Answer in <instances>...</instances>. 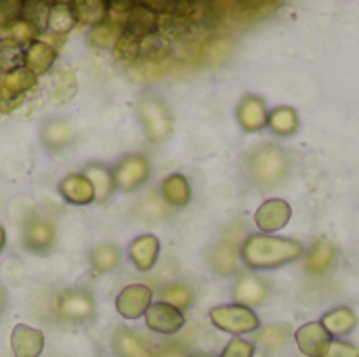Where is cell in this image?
<instances>
[{
    "label": "cell",
    "mask_w": 359,
    "mask_h": 357,
    "mask_svg": "<svg viewBox=\"0 0 359 357\" xmlns=\"http://www.w3.org/2000/svg\"><path fill=\"white\" fill-rule=\"evenodd\" d=\"M303 255L305 248L299 240L269 234H250L240 246V261L257 271L278 269L282 265L299 261Z\"/></svg>",
    "instance_id": "6da1fadb"
},
{
    "label": "cell",
    "mask_w": 359,
    "mask_h": 357,
    "mask_svg": "<svg viewBox=\"0 0 359 357\" xmlns=\"http://www.w3.org/2000/svg\"><path fill=\"white\" fill-rule=\"evenodd\" d=\"M244 166L248 177L259 187H276L288 177L290 158L282 147L273 143H261L259 147L248 151Z\"/></svg>",
    "instance_id": "7a4b0ae2"
},
{
    "label": "cell",
    "mask_w": 359,
    "mask_h": 357,
    "mask_svg": "<svg viewBox=\"0 0 359 357\" xmlns=\"http://www.w3.org/2000/svg\"><path fill=\"white\" fill-rule=\"evenodd\" d=\"M135 112H137L139 124H141L147 141L162 145L172 135V116H170L168 105L162 99H158L154 95L141 97L135 103Z\"/></svg>",
    "instance_id": "3957f363"
},
{
    "label": "cell",
    "mask_w": 359,
    "mask_h": 357,
    "mask_svg": "<svg viewBox=\"0 0 359 357\" xmlns=\"http://www.w3.org/2000/svg\"><path fill=\"white\" fill-rule=\"evenodd\" d=\"M242 229H246V225L242 223H233V227L225 229L221 240L210 248L208 252V267L215 276L227 278L231 274L238 271L240 265V246L242 242Z\"/></svg>",
    "instance_id": "277c9868"
},
{
    "label": "cell",
    "mask_w": 359,
    "mask_h": 357,
    "mask_svg": "<svg viewBox=\"0 0 359 357\" xmlns=\"http://www.w3.org/2000/svg\"><path fill=\"white\" fill-rule=\"evenodd\" d=\"M208 316H210V322L219 330H223L227 335H233V337L252 335V332L261 330L259 316L250 307H244V305H238V303L212 307Z\"/></svg>",
    "instance_id": "5b68a950"
},
{
    "label": "cell",
    "mask_w": 359,
    "mask_h": 357,
    "mask_svg": "<svg viewBox=\"0 0 359 357\" xmlns=\"http://www.w3.org/2000/svg\"><path fill=\"white\" fill-rule=\"evenodd\" d=\"M114 175V187L122 194H133L141 189L149 177H151V166L145 156L141 154H128L118 160V164L111 168Z\"/></svg>",
    "instance_id": "8992f818"
},
{
    "label": "cell",
    "mask_w": 359,
    "mask_h": 357,
    "mask_svg": "<svg viewBox=\"0 0 359 357\" xmlns=\"http://www.w3.org/2000/svg\"><path fill=\"white\" fill-rule=\"evenodd\" d=\"M57 244V227L42 215H32L21 227V246L32 255H48Z\"/></svg>",
    "instance_id": "52a82bcc"
},
{
    "label": "cell",
    "mask_w": 359,
    "mask_h": 357,
    "mask_svg": "<svg viewBox=\"0 0 359 357\" xmlns=\"http://www.w3.org/2000/svg\"><path fill=\"white\" fill-rule=\"evenodd\" d=\"M55 311L67 324H84V322L93 320V316L97 311V303L88 290L69 288L57 297Z\"/></svg>",
    "instance_id": "ba28073f"
},
{
    "label": "cell",
    "mask_w": 359,
    "mask_h": 357,
    "mask_svg": "<svg viewBox=\"0 0 359 357\" xmlns=\"http://www.w3.org/2000/svg\"><path fill=\"white\" fill-rule=\"evenodd\" d=\"M154 290L145 284H128L116 297V311L124 320H139L151 307Z\"/></svg>",
    "instance_id": "9c48e42d"
},
{
    "label": "cell",
    "mask_w": 359,
    "mask_h": 357,
    "mask_svg": "<svg viewBox=\"0 0 359 357\" xmlns=\"http://www.w3.org/2000/svg\"><path fill=\"white\" fill-rule=\"evenodd\" d=\"M292 219V206L282 200V198H271L265 200L257 213H255V223L261 229V234H276L280 229H284Z\"/></svg>",
    "instance_id": "30bf717a"
},
{
    "label": "cell",
    "mask_w": 359,
    "mask_h": 357,
    "mask_svg": "<svg viewBox=\"0 0 359 357\" xmlns=\"http://www.w3.org/2000/svg\"><path fill=\"white\" fill-rule=\"evenodd\" d=\"M145 318V326L156 332V335H177L183 326H185V314L170 307L168 303H151V307L147 309Z\"/></svg>",
    "instance_id": "8fae6325"
},
{
    "label": "cell",
    "mask_w": 359,
    "mask_h": 357,
    "mask_svg": "<svg viewBox=\"0 0 359 357\" xmlns=\"http://www.w3.org/2000/svg\"><path fill=\"white\" fill-rule=\"evenodd\" d=\"M294 341L305 357H326L332 337L322 326V322H307L294 332Z\"/></svg>",
    "instance_id": "7c38bea8"
},
{
    "label": "cell",
    "mask_w": 359,
    "mask_h": 357,
    "mask_svg": "<svg viewBox=\"0 0 359 357\" xmlns=\"http://www.w3.org/2000/svg\"><path fill=\"white\" fill-rule=\"evenodd\" d=\"M236 116H238L240 126L248 133L263 130L267 126V120H269L267 105L259 95H244L242 101L238 103Z\"/></svg>",
    "instance_id": "4fadbf2b"
},
{
    "label": "cell",
    "mask_w": 359,
    "mask_h": 357,
    "mask_svg": "<svg viewBox=\"0 0 359 357\" xmlns=\"http://www.w3.org/2000/svg\"><path fill=\"white\" fill-rule=\"evenodd\" d=\"M11 349L15 357H40L44 351V332L27 324H17L11 330Z\"/></svg>",
    "instance_id": "5bb4252c"
},
{
    "label": "cell",
    "mask_w": 359,
    "mask_h": 357,
    "mask_svg": "<svg viewBox=\"0 0 359 357\" xmlns=\"http://www.w3.org/2000/svg\"><path fill=\"white\" fill-rule=\"evenodd\" d=\"M111 351L116 357H154V349L126 326H118L111 335Z\"/></svg>",
    "instance_id": "9a60e30c"
},
{
    "label": "cell",
    "mask_w": 359,
    "mask_h": 357,
    "mask_svg": "<svg viewBox=\"0 0 359 357\" xmlns=\"http://www.w3.org/2000/svg\"><path fill=\"white\" fill-rule=\"evenodd\" d=\"M74 137H76V130L72 122H67L65 118H50L40 128V141L50 154L65 149L74 141Z\"/></svg>",
    "instance_id": "2e32d148"
},
{
    "label": "cell",
    "mask_w": 359,
    "mask_h": 357,
    "mask_svg": "<svg viewBox=\"0 0 359 357\" xmlns=\"http://www.w3.org/2000/svg\"><path fill=\"white\" fill-rule=\"evenodd\" d=\"M59 196L72 206H88L95 202V189L82 173H72L61 179Z\"/></svg>",
    "instance_id": "e0dca14e"
},
{
    "label": "cell",
    "mask_w": 359,
    "mask_h": 357,
    "mask_svg": "<svg viewBox=\"0 0 359 357\" xmlns=\"http://www.w3.org/2000/svg\"><path fill=\"white\" fill-rule=\"evenodd\" d=\"M128 257H130L135 269H139L143 274L151 271L158 263V257H160V240L154 234H145V236L135 238L130 242Z\"/></svg>",
    "instance_id": "ac0fdd59"
},
{
    "label": "cell",
    "mask_w": 359,
    "mask_h": 357,
    "mask_svg": "<svg viewBox=\"0 0 359 357\" xmlns=\"http://www.w3.org/2000/svg\"><path fill=\"white\" fill-rule=\"evenodd\" d=\"M55 61H57V50H55V46H50L44 40H36L29 46H25V50H23V67L29 74H34L36 78L50 72Z\"/></svg>",
    "instance_id": "d6986e66"
},
{
    "label": "cell",
    "mask_w": 359,
    "mask_h": 357,
    "mask_svg": "<svg viewBox=\"0 0 359 357\" xmlns=\"http://www.w3.org/2000/svg\"><path fill=\"white\" fill-rule=\"evenodd\" d=\"M337 261V248L328 238H318L313 242V246L307 250V259H305V269L311 276H322L326 274Z\"/></svg>",
    "instance_id": "ffe728a7"
},
{
    "label": "cell",
    "mask_w": 359,
    "mask_h": 357,
    "mask_svg": "<svg viewBox=\"0 0 359 357\" xmlns=\"http://www.w3.org/2000/svg\"><path fill=\"white\" fill-rule=\"evenodd\" d=\"M269 295V288L267 284L257 278V276H242L236 286H233V299L238 305H244V307H257L261 303H265Z\"/></svg>",
    "instance_id": "44dd1931"
},
{
    "label": "cell",
    "mask_w": 359,
    "mask_h": 357,
    "mask_svg": "<svg viewBox=\"0 0 359 357\" xmlns=\"http://www.w3.org/2000/svg\"><path fill=\"white\" fill-rule=\"evenodd\" d=\"M124 32L133 34V36L139 38V40L149 38V36L158 34V15L151 13L149 8H145L141 2H135L133 11H130L128 17H126Z\"/></svg>",
    "instance_id": "7402d4cb"
},
{
    "label": "cell",
    "mask_w": 359,
    "mask_h": 357,
    "mask_svg": "<svg viewBox=\"0 0 359 357\" xmlns=\"http://www.w3.org/2000/svg\"><path fill=\"white\" fill-rule=\"evenodd\" d=\"M160 196L168 206L185 208L191 202V185L185 175L175 173V175H168L160 183Z\"/></svg>",
    "instance_id": "603a6c76"
},
{
    "label": "cell",
    "mask_w": 359,
    "mask_h": 357,
    "mask_svg": "<svg viewBox=\"0 0 359 357\" xmlns=\"http://www.w3.org/2000/svg\"><path fill=\"white\" fill-rule=\"evenodd\" d=\"M82 175L90 181L93 189H95V202H107L109 196L116 191L114 187V175L111 168L101 164V162H90L84 166Z\"/></svg>",
    "instance_id": "cb8c5ba5"
},
{
    "label": "cell",
    "mask_w": 359,
    "mask_h": 357,
    "mask_svg": "<svg viewBox=\"0 0 359 357\" xmlns=\"http://www.w3.org/2000/svg\"><path fill=\"white\" fill-rule=\"evenodd\" d=\"M74 25H76V17L72 11V2H50L44 32L55 36H65L67 32L74 29Z\"/></svg>",
    "instance_id": "d4e9b609"
},
{
    "label": "cell",
    "mask_w": 359,
    "mask_h": 357,
    "mask_svg": "<svg viewBox=\"0 0 359 357\" xmlns=\"http://www.w3.org/2000/svg\"><path fill=\"white\" fill-rule=\"evenodd\" d=\"M359 320L353 309L349 307H337L328 314H324L322 318V326L328 330L330 337H345L351 335L358 328Z\"/></svg>",
    "instance_id": "484cf974"
},
{
    "label": "cell",
    "mask_w": 359,
    "mask_h": 357,
    "mask_svg": "<svg viewBox=\"0 0 359 357\" xmlns=\"http://www.w3.org/2000/svg\"><path fill=\"white\" fill-rule=\"evenodd\" d=\"M72 11H74L76 23H82L88 27H95L107 21V0H74Z\"/></svg>",
    "instance_id": "4316f807"
},
{
    "label": "cell",
    "mask_w": 359,
    "mask_h": 357,
    "mask_svg": "<svg viewBox=\"0 0 359 357\" xmlns=\"http://www.w3.org/2000/svg\"><path fill=\"white\" fill-rule=\"evenodd\" d=\"M120 261H122V255L114 244H99L90 248L88 252V265L99 276L116 271L120 267Z\"/></svg>",
    "instance_id": "83f0119b"
},
{
    "label": "cell",
    "mask_w": 359,
    "mask_h": 357,
    "mask_svg": "<svg viewBox=\"0 0 359 357\" xmlns=\"http://www.w3.org/2000/svg\"><path fill=\"white\" fill-rule=\"evenodd\" d=\"M111 55H114V61H118L122 65H133L143 55V40L135 38L128 32H122L111 48Z\"/></svg>",
    "instance_id": "f1b7e54d"
},
{
    "label": "cell",
    "mask_w": 359,
    "mask_h": 357,
    "mask_svg": "<svg viewBox=\"0 0 359 357\" xmlns=\"http://www.w3.org/2000/svg\"><path fill=\"white\" fill-rule=\"evenodd\" d=\"M290 337V328L284 326V324H269L265 326L257 339H255V347L259 345V349H263L265 353H276L278 349H282L286 345Z\"/></svg>",
    "instance_id": "f546056e"
},
{
    "label": "cell",
    "mask_w": 359,
    "mask_h": 357,
    "mask_svg": "<svg viewBox=\"0 0 359 357\" xmlns=\"http://www.w3.org/2000/svg\"><path fill=\"white\" fill-rule=\"evenodd\" d=\"M2 29H4L2 38L11 40L13 44H17V46H21V48H25V46H29L32 42L40 40V34H42L34 23H29V21H25V19H17V21L4 25Z\"/></svg>",
    "instance_id": "4dcf8cb0"
},
{
    "label": "cell",
    "mask_w": 359,
    "mask_h": 357,
    "mask_svg": "<svg viewBox=\"0 0 359 357\" xmlns=\"http://www.w3.org/2000/svg\"><path fill=\"white\" fill-rule=\"evenodd\" d=\"M267 124L278 137H290L299 130V114L294 107L284 105V107H278L269 114Z\"/></svg>",
    "instance_id": "1f68e13d"
},
{
    "label": "cell",
    "mask_w": 359,
    "mask_h": 357,
    "mask_svg": "<svg viewBox=\"0 0 359 357\" xmlns=\"http://www.w3.org/2000/svg\"><path fill=\"white\" fill-rule=\"evenodd\" d=\"M162 297V303H168L170 307L179 309V311H187L191 305H194V292L189 286L181 284V282H172V284H166L160 292Z\"/></svg>",
    "instance_id": "d6a6232c"
},
{
    "label": "cell",
    "mask_w": 359,
    "mask_h": 357,
    "mask_svg": "<svg viewBox=\"0 0 359 357\" xmlns=\"http://www.w3.org/2000/svg\"><path fill=\"white\" fill-rule=\"evenodd\" d=\"M50 95H53V101L55 103H69L76 95V78H74V72L63 67L61 72L55 74V80H53V88H50Z\"/></svg>",
    "instance_id": "836d02e7"
},
{
    "label": "cell",
    "mask_w": 359,
    "mask_h": 357,
    "mask_svg": "<svg viewBox=\"0 0 359 357\" xmlns=\"http://www.w3.org/2000/svg\"><path fill=\"white\" fill-rule=\"evenodd\" d=\"M120 34H122V29H118V27H114L111 23L105 21V23H99V25L90 27L86 40H88V44L93 48L105 50V48H114V44H116V40H118Z\"/></svg>",
    "instance_id": "e575fe53"
},
{
    "label": "cell",
    "mask_w": 359,
    "mask_h": 357,
    "mask_svg": "<svg viewBox=\"0 0 359 357\" xmlns=\"http://www.w3.org/2000/svg\"><path fill=\"white\" fill-rule=\"evenodd\" d=\"M2 86L13 90V93L25 95V93H29L36 86V76L29 74L25 67H17V69H11V72L4 74Z\"/></svg>",
    "instance_id": "d590c367"
},
{
    "label": "cell",
    "mask_w": 359,
    "mask_h": 357,
    "mask_svg": "<svg viewBox=\"0 0 359 357\" xmlns=\"http://www.w3.org/2000/svg\"><path fill=\"white\" fill-rule=\"evenodd\" d=\"M23 50L21 46L13 44L6 38H0V69L6 74L11 69L23 67Z\"/></svg>",
    "instance_id": "8d00e7d4"
},
{
    "label": "cell",
    "mask_w": 359,
    "mask_h": 357,
    "mask_svg": "<svg viewBox=\"0 0 359 357\" xmlns=\"http://www.w3.org/2000/svg\"><path fill=\"white\" fill-rule=\"evenodd\" d=\"M166 202L162 200V196L158 198V196H147L139 206H137V217L139 219H143V221H162V219H166Z\"/></svg>",
    "instance_id": "74e56055"
},
{
    "label": "cell",
    "mask_w": 359,
    "mask_h": 357,
    "mask_svg": "<svg viewBox=\"0 0 359 357\" xmlns=\"http://www.w3.org/2000/svg\"><path fill=\"white\" fill-rule=\"evenodd\" d=\"M50 2H23V17L25 21L34 23L40 32H44V23H46V15H48Z\"/></svg>",
    "instance_id": "f35d334b"
},
{
    "label": "cell",
    "mask_w": 359,
    "mask_h": 357,
    "mask_svg": "<svg viewBox=\"0 0 359 357\" xmlns=\"http://www.w3.org/2000/svg\"><path fill=\"white\" fill-rule=\"evenodd\" d=\"M133 6H135V2H124V0L107 2V23H111L114 27L124 32V23H126L128 13L133 11Z\"/></svg>",
    "instance_id": "ab89813d"
},
{
    "label": "cell",
    "mask_w": 359,
    "mask_h": 357,
    "mask_svg": "<svg viewBox=\"0 0 359 357\" xmlns=\"http://www.w3.org/2000/svg\"><path fill=\"white\" fill-rule=\"evenodd\" d=\"M255 353H257V347H255L252 341L236 337V339H231L227 343V347L223 349L221 357H255Z\"/></svg>",
    "instance_id": "60d3db41"
},
{
    "label": "cell",
    "mask_w": 359,
    "mask_h": 357,
    "mask_svg": "<svg viewBox=\"0 0 359 357\" xmlns=\"http://www.w3.org/2000/svg\"><path fill=\"white\" fill-rule=\"evenodd\" d=\"M21 17H23V2L21 0H17V2L15 0H4V2H0V27L21 19Z\"/></svg>",
    "instance_id": "b9f144b4"
},
{
    "label": "cell",
    "mask_w": 359,
    "mask_h": 357,
    "mask_svg": "<svg viewBox=\"0 0 359 357\" xmlns=\"http://www.w3.org/2000/svg\"><path fill=\"white\" fill-rule=\"evenodd\" d=\"M25 101V95L13 93L0 84V114H13L17 107H21Z\"/></svg>",
    "instance_id": "7bdbcfd3"
},
{
    "label": "cell",
    "mask_w": 359,
    "mask_h": 357,
    "mask_svg": "<svg viewBox=\"0 0 359 357\" xmlns=\"http://www.w3.org/2000/svg\"><path fill=\"white\" fill-rule=\"evenodd\" d=\"M326 357H359V347H355L349 341H341V339H332Z\"/></svg>",
    "instance_id": "ee69618b"
},
{
    "label": "cell",
    "mask_w": 359,
    "mask_h": 357,
    "mask_svg": "<svg viewBox=\"0 0 359 357\" xmlns=\"http://www.w3.org/2000/svg\"><path fill=\"white\" fill-rule=\"evenodd\" d=\"M189 353L185 351V347L183 345H179V343H170V345H164V347H160L154 357H187Z\"/></svg>",
    "instance_id": "f6af8a7d"
},
{
    "label": "cell",
    "mask_w": 359,
    "mask_h": 357,
    "mask_svg": "<svg viewBox=\"0 0 359 357\" xmlns=\"http://www.w3.org/2000/svg\"><path fill=\"white\" fill-rule=\"evenodd\" d=\"M4 307H6V292H4V288L0 286V316L4 314Z\"/></svg>",
    "instance_id": "bcb514c9"
},
{
    "label": "cell",
    "mask_w": 359,
    "mask_h": 357,
    "mask_svg": "<svg viewBox=\"0 0 359 357\" xmlns=\"http://www.w3.org/2000/svg\"><path fill=\"white\" fill-rule=\"evenodd\" d=\"M4 244H6V234H4V227L0 225V255L4 250Z\"/></svg>",
    "instance_id": "7dc6e473"
},
{
    "label": "cell",
    "mask_w": 359,
    "mask_h": 357,
    "mask_svg": "<svg viewBox=\"0 0 359 357\" xmlns=\"http://www.w3.org/2000/svg\"><path fill=\"white\" fill-rule=\"evenodd\" d=\"M187 357H217V356H212V353H204V351H200V353H189Z\"/></svg>",
    "instance_id": "c3c4849f"
}]
</instances>
